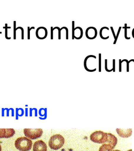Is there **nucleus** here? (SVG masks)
Returning <instances> with one entry per match:
<instances>
[{"label": "nucleus", "mask_w": 134, "mask_h": 151, "mask_svg": "<svg viewBox=\"0 0 134 151\" xmlns=\"http://www.w3.org/2000/svg\"><path fill=\"white\" fill-rule=\"evenodd\" d=\"M97 35V28L94 27H89L85 31V36L89 40H94Z\"/></svg>", "instance_id": "obj_9"}, {"label": "nucleus", "mask_w": 134, "mask_h": 151, "mask_svg": "<svg viewBox=\"0 0 134 151\" xmlns=\"http://www.w3.org/2000/svg\"><path fill=\"white\" fill-rule=\"evenodd\" d=\"M15 133L13 129H0V139L9 138Z\"/></svg>", "instance_id": "obj_8"}, {"label": "nucleus", "mask_w": 134, "mask_h": 151, "mask_svg": "<svg viewBox=\"0 0 134 151\" xmlns=\"http://www.w3.org/2000/svg\"><path fill=\"white\" fill-rule=\"evenodd\" d=\"M111 31H112V33L113 34V37L114 38V40H115L116 38V35L115 34V32H114V29H113V27H111Z\"/></svg>", "instance_id": "obj_25"}, {"label": "nucleus", "mask_w": 134, "mask_h": 151, "mask_svg": "<svg viewBox=\"0 0 134 151\" xmlns=\"http://www.w3.org/2000/svg\"><path fill=\"white\" fill-rule=\"evenodd\" d=\"M64 143V139L60 134H55L52 136L49 141V146L51 149L57 150L60 149Z\"/></svg>", "instance_id": "obj_3"}, {"label": "nucleus", "mask_w": 134, "mask_h": 151, "mask_svg": "<svg viewBox=\"0 0 134 151\" xmlns=\"http://www.w3.org/2000/svg\"><path fill=\"white\" fill-rule=\"evenodd\" d=\"M116 132L120 137H124V138H126V137H130L132 134V130L131 129H126V130L117 129Z\"/></svg>", "instance_id": "obj_12"}, {"label": "nucleus", "mask_w": 134, "mask_h": 151, "mask_svg": "<svg viewBox=\"0 0 134 151\" xmlns=\"http://www.w3.org/2000/svg\"><path fill=\"white\" fill-rule=\"evenodd\" d=\"M48 36V31L45 27H39L36 31V36L39 40H44Z\"/></svg>", "instance_id": "obj_7"}, {"label": "nucleus", "mask_w": 134, "mask_h": 151, "mask_svg": "<svg viewBox=\"0 0 134 151\" xmlns=\"http://www.w3.org/2000/svg\"><path fill=\"white\" fill-rule=\"evenodd\" d=\"M122 60L119 59V72H122Z\"/></svg>", "instance_id": "obj_23"}, {"label": "nucleus", "mask_w": 134, "mask_h": 151, "mask_svg": "<svg viewBox=\"0 0 134 151\" xmlns=\"http://www.w3.org/2000/svg\"><path fill=\"white\" fill-rule=\"evenodd\" d=\"M125 26L123 28L125 29V38L126 40H130V37L127 36V29H130V27H128L127 24H125Z\"/></svg>", "instance_id": "obj_17"}, {"label": "nucleus", "mask_w": 134, "mask_h": 151, "mask_svg": "<svg viewBox=\"0 0 134 151\" xmlns=\"http://www.w3.org/2000/svg\"><path fill=\"white\" fill-rule=\"evenodd\" d=\"M97 57L90 55L85 57L84 60V67L89 72H94L97 70Z\"/></svg>", "instance_id": "obj_2"}, {"label": "nucleus", "mask_w": 134, "mask_h": 151, "mask_svg": "<svg viewBox=\"0 0 134 151\" xmlns=\"http://www.w3.org/2000/svg\"><path fill=\"white\" fill-rule=\"evenodd\" d=\"M117 143V137L111 133H107V140L106 142V144H109L110 146H112L113 149H114Z\"/></svg>", "instance_id": "obj_11"}, {"label": "nucleus", "mask_w": 134, "mask_h": 151, "mask_svg": "<svg viewBox=\"0 0 134 151\" xmlns=\"http://www.w3.org/2000/svg\"><path fill=\"white\" fill-rule=\"evenodd\" d=\"M54 39V31H53V27H51V40Z\"/></svg>", "instance_id": "obj_26"}, {"label": "nucleus", "mask_w": 134, "mask_h": 151, "mask_svg": "<svg viewBox=\"0 0 134 151\" xmlns=\"http://www.w3.org/2000/svg\"><path fill=\"white\" fill-rule=\"evenodd\" d=\"M61 29V31H62L63 29H64L65 31H66V40H68L69 39V30L68 28L67 27H62V28H60Z\"/></svg>", "instance_id": "obj_20"}, {"label": "nucleus", "mask_w": 134, "mask_h": 151, "mask_svg": "<svg viewBox=\"0 0 134 151\" xmlns=\"http://www.w3.org/2000/svg\"><path fill=\"white\" fill-rule=\"evenodd\" d=\"M108 29H109V28L107 27H103L101 28L100 31V37L102 40H107L110 37H106L105 36L106 34H105V33H106L105 31Z\"/></svg>", "instance_id": "obj_13"}, {"label": "nucleus", "mask_w": 134, "mask_h": 151, "mask_svg": "<svg viewBox=\"0 0 134 151\" xmlns=\"http://www.w3.org/2000/svg\"><path fill=\"white\" fill-rule=\"evenodd\" d=\"M47 149L46 144L42 140L36 142L33 146V151H47Z\"/></svg>", "instance_id": "obj_10"}, {"label": "nucleus", "mask_w": 134, "mask_h": 151, "mask_svg": "<svg viewBox=\"0 0 134 151\" xmlns=\"http://www.w3.org/2000/svg\"><path fill=\"white\" fill-rule=\"evenodd\" d=\"M113 72H115V59H113Z\"/></svg>", "instance_id": "obj_24"}, {"label": "nucleus", "mask_w": 134, "mask_h": 151, "mask_svg": "<svg viewBox=\"0 0 134 151\" xmlns=\"http://www.w3.org/2000/svg\"><path fill=\"white\" fill-rule=\"evenodd\" d=\"M27 29H27V38H28V40H30V38H31V37H30L31 31L32 29H35V27H28Z\"/></svg>", "instance_id": "obj_19"}, {"label": "nucleus", "mask_w": 134, "mask_h": 151, "mask_svg": "<svg viewBox=\"0 0 134 151\" xmlns=\"http://www.w3.org/2000/svg\"><path fill=\"white\" fill-rule=\"evenodd\" d=\"M0 151H2V147L1 146V145H0Z\"/></svg>", "instance_id": "obj_28"}, {"label": "nucleus", "mask_w": 134, "mask_h": 151, "mask_svg": "<svg viewBox=\"0 0 134 151\" xmlns=\"http://www.w3.org/2000/svg\"><path fill=\"white\" fill-rule=\"evenodd\" d=\"M132 59V60H133V62H134V59Z\"/></svg>", "instance_id": "obj_31"}, {"label": "nucleus", "mask_w": 134, "mask_h": 151, "mask_svg": "<svg viewBox=\"0 0 134 151\" xmlns=\"http://www.w3.org/2000/svg\"><path fill=\"white\" fill-rule=\"evenodd\" d=\"M72 40H80L83 35V31L81 27H75V21L72 22Z\"/></svg>", "instance_id": "obj_6"}, {"label": "nucleus", "mask_w": 134, "mask_h": 151, "mask_svg": "<svg viewBox=\"0 0 134 151\" xmlns=\"http://www.w3.org/2000/svg\"><path fill=\"white\" fill-rule=\"evenodd\" d=\"M4 28H5V38H6V40H11V37H8V36H7V35H8L7 30H8V29L11 28V27L7 26V24H5V27H4Z\"/></svg>", "instance_id": "obj_16"}, {"label": "nucleus", "mask_w": 134, "mask_h": 151, "mask_svg": "<svg viewBox=\"0 0 134 151\" xmlns=\"http://www.w3.org/2000/svg\"><path fill=\"white\" fill-rule=\"evenodd\" d=\"M69 151H72V149H69Z\"/></svg>", "instance_id": "obj_29"}, {"label": "nucleus", "mask_w": 134, "mask_h": 151, "mask_svg": "<svg viewBox=\"0 0 134 151\" xmlns=\"http://www.w3.org/2000/svg\"><path fill=\"white\" fill-rule=\"evenodd\" d=\"M90 139L94 143H106L107 140V133L102 131H96L90 135Z\"/></svg>", "instance_id": "obj_4"}, {"label": "nucleus", "mask_w": 134, "mask_h": 151, "mask_svg": "<svg viewBox=\"0 0 134 151\" xmlns=\"http://www.w3.org/2000/svg\"><path fill=\"white\" fill-rule=\"evenodd\" d=\"M42 130L41 129H25L24 130V133L26 137L32 139H38L42 135Z\"/></svg>", "instance_id": "obj_5"}, {"label": "nucleus", "mask_w": 134, "mask_h": 151, "mask_svg": "<svg viewBox=\"0 0 134 151\" xmlns=\"http://www.w3.org/2000/svg\"><path fill=\"white\" fill-rule=\"evenodd\" d=\"M62 151H64V149H62Z\"/></svg>", "instance_id": "obj_30"}, {"label": "nucleus", "mask_w": 134, "mask_h": 151, "mask_svg": "<svg viewBox=\"0 0 134 151\" xmlns=\"http://www.w3.org/2000/svg\"><path fill=\"white\" fill-rule=\"evenodd\" d=\"M33 142L26 137H21L17 139L15 142V146L20 151H29L32 147Z\"/></svg>", "instance_id": "obj_1"}, {"label": "nucleus", "mask_w": 134, "mask_h": 151, "mask_svg": "<svg viewBox=\"0 0 134 151\" xmlns=\"http://www.w3.org/2000/svg\"><path fill=\"white\" fill-rule=\"evenodd\" d=\"M120 151V150H115V151Z\"/></svg>", "instance_id": "obj_32"}, {"label": "nucleus", "mask_w": 134, "mask_h": 151, "mask_svg": "<svg viewBox=\"0 0 134 151\" xmlns=\"http://www.w3.org/2000/svg\"><path fill=\"white\" fill-rule=\"evenodd\" d=\"M13 24H14V35H13V37H14V40H16V31H18L19 29V30H21V29L23 28V27H16V22L14 21L13 22Z\"/></svg>", "instance_id": "obj_15"}, {"label": "nucleus", "mask_w": 134, "mask_h": 151, "mask_svg": "<svg viewBox=\"0 0 134 151\" xmlns=\"http://www.w3.org/2000/svg\"><path fill=\"white\" fill-rule=\"evenodd\" d=\"M99 71L101 72V54H99Z\"/></svg>", "instance_id": "obj_18"}, {"label": "nucleus", "mask_w": 134, "mask_h": 151, "mask_svg": "<svg viewBox=\"0 0 134 151\" xmlns=\"http://www.w3.org/2000/svg\"><path fill=\"white\" fill-rule=\"evenodd\" d=\"M54 29L55 30L57 29V31H58V39L61 40V29L59 28V27H54Z\"/></svg>", "instance_id": "obj_22"}, {"label": "nucleus", "mask_w": 134, "mask_h": 151, "mask_svg": "<svg viewBox=\"0 0 134 151\" xmlns=\"http://www.w3.org/2000/svg\"><path fill=\"white\" fill-rule=\"evenodd\" d=\"M132 36H133V37L134 38V28H133V31H132Z\"/></svg>", "instance_id": "obj_27"}, {"label": "nucleus", "mask_w": 134, "mask_h": 151, "mask_svg": "<svg viewBox=\"0 0 134 151\" xmlns=\"http://www.w3.org/2000/svg\"><path fill=\"white\" fill-rule=\"evenodd\" d=\"M122 29V27H120L119 29L118 30V33H117V35H116L115 40H114V42H113V44H116V43L117 42V40H118V36L120 35V30Z\"/></svg>", "instance_id": "obj_21"}, {"label": "nucleus", "mask_w": 134, "mask_h": 151, "mask_svg": "<svg viewBox=\"0 0 134 151\" xmlns=\"http://www.w3.org/2000/svg\"><path fill=\"white\" fill-rule=\"evenodd\" d=\"M113 149L109 144L105 143L100 147L99 151H114Z\"/></svg>", "instance_id": "obj_14"}]
</instances>
